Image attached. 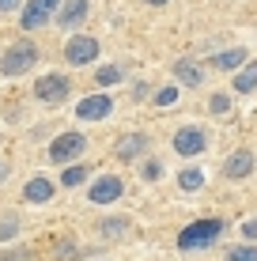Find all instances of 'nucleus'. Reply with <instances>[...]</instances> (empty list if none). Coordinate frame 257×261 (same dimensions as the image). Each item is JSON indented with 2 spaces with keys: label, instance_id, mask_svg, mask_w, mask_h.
<instances>
[{
  "label": "nucleus",
  "instance_id": "1",
  "mask_svg": "<svg viewBox=\"0 0 257 261\" xmlns=\"http://www.w3.org/2000/svg\"><path fill=\"white\" fill-rule=\"evenodd\" d=\"M223 227H227L223 220H197V223H189V227L178 235V250H205V246H212V242L223 235Z\"/></svg>",
  "mask_w": 257,
  "mask_h": 261
},
{
  "label": "nucleus",
  "instance_id": "2",
  "mask_svg": "<svg viewBox=\"0 0 257 261\" xmlns=\"http://www.w3.org/2000/svg\"><path fill=\"white\" fill-rule=\"evenodd\" d=\"M34 61H38V46H34V42H15V46L4 53V61H0V72H4V76H19V72L34 68Z\"/></svg>",
  "mask_w": 257,
  "mask_h": 261
},
{
  "label": "nucleus",
  "instance_id": "3",
  "mask_svg": "<svg viewBox=\"0 0 257 261\" xmlns=\"http://www.w3.org/2000/svg\"><path fill=\"white\" fill-rule=\"evenodd\" d=\"M83 148H87L83 133H61V137L49 144V159H53V163H72Z\"/></svg>",
  "mask_w": 257,
  "mask_h": 261
},
{
  "label": "nucleus",
  "instance_id": "4",
  "mask_svg": "<svg viewBox=\"0 0 257 261\" xmlns=\"http://www.w3.org/2000/svg\"><path fill=\"white\" fill-rule=\"evenodd\" d=\"M68 87H72V80L61 76V72H53V76H42L38 84H34V95H38V102H65Z\"/></svg>",
  "mask_w": 257,
  "mask_h": 261
},
{
  "label": "nucleus",
  "instance_id": "5",
  "mask_svg": "<svg viewBox=\"0 0 257 261\" xmlns=\"http://www.w3.org/2000/svg\"><path fill=\"white\" fill-rule=\"evenodd\" d=\"M121 193H125V186H121V178H118V174H102V178H95L91 190H87L91 204H113Z\"/></svg>",
  "mask_w": 257,
  "mask_h": 261
},
{
  "label": "nucleus",
  "instance_id": "6",
  "mask_svg": "<svg viewBox=\"0 0 257 261\" xmlns=\"http://www.w3.org/2000/svg\"><path fill=\"white\" fill-rule=\"evenodd\" d=\"M205 129L201 125H182L178 133H174V151L178 155H201L205 151Z\"/></svg>",
  "mask_w": 257,
  "mask_h": 261
},
{
  "label": "nucleus",
  "instance_id": "7",
  "mask_svg": "<svg viewBox=\"0 0 257 261\" xmlns=\"http://www.w3.org/2000/svg\"><path fill=\"white\" fill-rule=\"evenodd\" d=\"M110 110H113L110 95H91V98H83V102H76V114L83 121H102V118H110Z\"/></svg>",
  "mask_w": 257,
  "mask_h": 261
},
{
  "label": "nucleus",
  "instance_id": "8",
  "mask_svg": "<svg viewBox=\"0 0 257 261\" xmlns=\"http://www.w3.org/2000/svg\"><path fill=\"white\" fill-rule=\"evenodd\" d=\"M57 8H61V0H31V4H26V12H23V27H26V31H34V27L49 23Z\"/></svg>",
  "mask_w": 257,
  "mask_h": 261
},
{
  "label": "nucleus",
  "instance_id": "9",
  "mask_svg": "<svg viewBox=\"0 0 257 261\" xmlns=\"http://www.w3.org/2000/svg\"><path fill=\"white\" fill-rule=\"evenodd\" d=\"M65 57H68V65H87V61L99 57V42L87 38V34H79V38H72L65 46Z\"/></svg>",
  "mask_w": 257,
  "mask_h": 261
},
{
  "label": "nucleus",
  "instance_id": "10",
  "mask_svg": "<svg viewBox=\"0 0 257 261\" xmlns=\"http://www.w3.org/2000/svg\"><path fill=\"white\" fill-rule=\"evenodd\" d=\"M113 151H118L121 163H132V159H140L148 151V137H144V133H129V137L118 140V148H113Z\"/></svg>",
  "mask_w": 257,
  "mask_h": 261
},
{
  "label": "nucleus",
  "instance_id": "11",
  "mask_svg": "<svg viewBox=\"0 0 257 261\" xmlns=\"http://www.w3.org/2000/svg\"><path fill=\"white\" fill-rule=\"evenodd\" d=\"M223 174L227 178H250L253 174V151H231L227 155V163H223Z\"/></svg>",
  "mask_w": 257,
  "mask_h": 261
},
{
  "label": "nucleus",
  "instance_id": "12",
  "mask_svg": "<svg viewBox=\"0 0 257 261\" xmlns=\"http://www.w3.org/2000/svg\"><path fill=\"white\" fill-rule=\"evenodd\" d=\"M23 197L31 204H46L49 197H53V182L49 178H31V182H26V190H23Z\"/></svg>",
  "mask_w": 257,
  "mask_h": 261
},
{
  "label": "nucleus",
  "instance_id": "13",
  "mask_svg": "<svg viewBox=\"0 0 257 261\" xmlns=\"http://www.w3.org/2000/svg\"><path fill=\"white\" fill-rule=\"evenodd\" d=\"M87 19V0H68L65 8H61V23L65 27H79Z\"/></svg>",
  "mask_w": 257,
  "mask_h": 261
},
{
  "label": "nucleus",
  "instance_id": "14",
  "mask_svg": "<svg viewBox=\"0 0 257 261\" xmlns=\"http://www.w3.org/2000/svg\"><path fill=\"white\" fill-rule=\"evenodd\" d=\"M174 76H178L185 87H201V80H205V76H201V68L193 65V61H178V65H174Z\"/></svg>",
  "mask_w": 257,
  "mask_h": 261
},
{
  "label": "nucleus",
  "instance_id": "15",
  "mask_svg": "<svg viewBox=\"0 0 257 261\" xmlns=\"http://www.w3.org/2000/svg\"><path fill=\"white\" fill-rule=\"evenodd\" d=\"M246 61V49H223V53H216L212 57V65L216 68H223V72H231V68H238Z\"/></svg>",
  "mask_w": 257,
  "mask_h": 261
},
{
  "label": "nucleus",
  "instance_id": "16",
  "mask_svg": "<svg viewBox=\"0 0 257 261\" xmlns=\"http://www.w3.org/2000/svg\"><path fill=\"white\" fill-rule=\"evenodd\" d=\"M79 182H87V167L83 163H76V167H65V174H61V186H79Z\"/></svg>",
  "mask_w": 257,
  "mask_h": 261
},
{
  "label": "nucleus",
  "instance_id": "17",
  "mask_svg": "<svg viewBox=\"0 0 257 261\" xmlns=\"http://www.w3.org/2000/svg\"><path fill=\"white\" fill-rule=\"evenodd\" d=\"M257 87V65H250V68H242L235 76V91H253Z\"/></svg>",
  "mask_w": 257,
  "mask_h": 261
},
{
  "label": "nucleus",
  "instance_id": "18",
  "mask_svg": "<svg viewBox=\"0 0 257 261\" xmlns=\"http://www.w3.org/2000/svg\"><path fill=\"white\" fill-rule=\"evenodd\" d=\"M182 190H189V193H197L201 186H205V174H201V170H182Z\"/></svg>",
  "mask_w": 257,
  "mask_h": 261
},
{
  "label": "nucleus",
  "instance_id": "19",
  "mask_svg": "<svg viewBox=\"0 0 257 261\" xmlns=\"http://www.w3.org/2000/svg\"><path fill=\"white\" fill-rule=\"evenodd\" d=\"M227 261H257V246L250 242V246H235V250H227Z\"/></svg>",
  "mask_w": 257,
  "mask_h": 261
},
{
  "label": "nucleus",
  "instance_id": "20",
  "mask_svg": "<svg viewBox=\"0 0 257 261\" xmlns=\"http://www.w3.org/2000/svg\"><path fill=\"white\" fill-rule=\"evenodd\" d=\"M208 110L216 114V118H223V114L231 110V98H227V95H212V98H208Z\"/></svg>",
  "mask_w": 257,
  "mask_h": 261
},
{
  "label": "nucleus",
  "instance_id": "21",
  "mask_svg": "<svg viewBox=\"0 0 257 261\" xmlns=\"http://www.w3.org/2000/svg\"><path fill=\"white\" fill-rule=\"evenodd\" d=\"M95 80H99V84H118V80H121V68H118V65H106V68L95 72Z\"/></svg>",
  "mask_w": 257,
  "mask_h": 261
},
{
  "label": "nucleus",
  "instance_id": "22",
  "mask_svg": "<svg viewBox=\"0 0 257 261\" xmlns=\"http://www.w3.org/2000/svg\"><path fill=\"white\" fill-rule=\"evenodd\" d=\"M178 102V87H163V91H155V106H174Z\"/></svg>",
  "mask_w": 257,
  "mask_h": 261
},
{
  "label": "nucleus",
  "instance_id": "23",
  "mask_svg": "<svg viewBox=\"0 0 257 261\" xmlns=\"http://www.w3.org/2000/svg\"><path fill=\"white\" fill-rule=\"evenodd\" d=\"M15 231H19V220H15V216H8V220H0V239H12Z\"/></svg>",
  "mask_w": 257,
  "mask_h": 261
},
{
  "label": "nucleus",
  "instance_id": "24",
  "mask_svg": "<svg viewBox=\"0 0 257 261\" xmlns=\"http://www.w3.org/2000/svg\"><path fill=\"white\" fill-rule=\"evenodd\" d=\"M144 178H148V182L163 178V163H152V159H148V167H144Z\"/></svg>",
  "mask_w": 257,
  "mask_h": 261
},
{
  "label": "nucleus",
  "instance_id": "25",
  "mask_svg": "<svg viewBox=\"0 0 257 261\" xmlns=\"http://www.w3.org/2000/svg\"><path fill=\"white\" fill-rule=\"evenodd\" d=\"M242 239H246V242L257 239V220H246V223H242Z\"/></svg>",
  "mask_w": 257,
  "mask_h": 261
},
{
  "label": "nucleus",
  "instance_id": "26",
  "mask_svg": "<svg viewBox=\"0 0 257 261\" xmlns=\"http://www.w3.org/2000/svg\"><path fill=\"white\" fill-rule=\"evenodd\" d=\"M0 261H26V250H12V254H4Z\"/></svg>",
  "mask_w": 257,
  "mask_h": 261
},
{
  "label": "nucleus",
  "instance_id": "27",
  "mask_svg": "<svg viewBox=\"0 0 257 261\" xmlns=\"http://www.w3.org/2000/svg\"><path fill=\"white\" fill-rule=\"evenodd\" d=\"M15 4H19V0H0V12H12Z\"/></svg>",
  "mask_w": 257,
  "mask_h": 261
},
{
  "label": "nucleus",
  "instance_id": "28",
  "mask_svg": "<svg viewBox=\"0 0 257 261\" xmlns=\"http://www.w3.org/2000/svg\"><path fill=\"white\" fill-rule=\"evenodd\" d=\"M148 4H166V0H148Z\"/></svg>",
  "mask_w": 257,
  "mask_h": 261
}]
</instances>
